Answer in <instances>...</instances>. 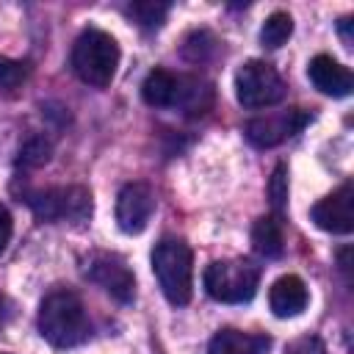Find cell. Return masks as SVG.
<instances>
[{
  "label": "cell",
  "mask_w": 354,
  "mask_h": 354,
  "mask_svg": "<svg viewBox=\"0 0 354 354\" xmlns=\"http://www.w3.org/2000/svg\"><path fill=\"white\" fill-rule=\"evenodd\" d=\"M83 271L94 285H100L116 301L130 304L136 299V277H133V271H130V266L122 254H116V252H91Z\"/></svg>",
  "instance_id": "cell-7"
},
{
  "label": "cell",
  "mask_w": 354,
  "mask_h": 354,
  "mask_svg": "<svg viewBox=\"0 0 354 354\" xmlns=\"http://www.w3.org/2000/svg\"><path fill=\"white\" fill-rule=\"evenodd\" d=\"M307 122H310V113L301 108H290L285 113H271V116H257L246 122V138L254 147H277L285 138L296 136Z\"/></svg>",
  "instance_id": "cell-9"
},
{
  "label": "cell",
  "mask_w": 354,
  "mask_h": 354,
  "mask_svg": "<svg viewBox=\"0 0 354 354\" xmlns=\"http://www.w3.org/2000/svg\"><path fill=\"white\" fill-rule=\"evenodd\" d=\"M337 30H340V36H343V44L351 47V17H343V19L337 22Z\"/></svg>",
  "instance_id": "cell-24"
},
{
  "label": "cell",
  "mask_w": 354,
  "mask_h": 354,
  "mask_svg": "<svg viewBox=\"0 0 354 354\" xmlns=\"http://www.w3.org/2000/svg\"><path fill=\"white\" fill-rule=\"evenodd\" d=\"M0 354H6V351H0Z\"/></svg>",
  "instance_id": "cell-25"
},
{
  "label": "cell",
  "mask_w": 354,
  "mask_h": 354,
  "mask_svg": "<svg viewBox=\"0 0 354 354\" xmlns=\"http://www.w3.org/2000/svg\"><path fill=\"white\" fill-rule=\"evenodd\" d=\"M169 8H171V6H169V3H160V0H138V3H130V6H127V17H130L136 25L152 30V28H160V25H163Z\"/></svg>",
  "instance_id": "cell-17"
},
{
  "label": "cell",
  "mask_w": 354,
  "mask_h": 354,
  "mask_svg": "<svg viewBox=\"0 0 354 354\" xmlns=\"http://www.w3.org/2000/svg\"><path fill=\"white\" fill-rule=\"evenodd\" d=\"M307 75H310L313 86L326 97H348L354 88V77H351L348 66H343L340 61H335L332 55H324V53L307 64Z\"/></svg>",
  "instance_id": "cell-11"
},
{
  "label": "cell",
  "mask_w": 354,
  "mask_h": 354,
  "mask_svg": "<svg viewBox=\"0 0 354 354\" xmlns=\"http://www.w3.org/2000/svg\"><path fill=\"white\" fill-rule=\"evenodd\" d=\"M271 346L268 335H257V332H241V329H221L210 337L207 354H266V348Z\"/></svg>",
  "instance_id": "cell-13"
},
{
  "label": "cell",
  "mask_w": 354,
  "mask_h": 354,
  "mask_svg": "<svg viewBox=\"0 0 354 354\" xmlns=\"http://www.w3.org/2000/svg\"><path fill=\"white\" fill-rule=\"evenodd\" d=\"M307 299H310L307 296V285L296 274L279 277L271 285V290H268V304H271V310H274L277 318H293V315H299L307 307Z\"/></svg>",
  "instance_id": "cell-12"
},
{
  "label": "cell",
  "mask_w": 354,
  "mask_h": 354,
  "mask_svg": "<svg viewBox=\"0 0 354 354\" xmlns=\"http://www.w3.org/2000/svg\"><path fill=\"white\" fill-rule=\"evenodd\" d=\"M180 94V75L169 69H152L141 83V97L149 108H174Z\"/></svg>",
  "instance_id": "cell-14"
},
{
  "label": "cell",
  "mask_w": 354,
  "mask_h": 354,
  "mask_svg": "<svg viewBox=\"0 0 354 354\" xmlns=\"http://www.w3.org/2000/svg\"><path fill=\"white\" fill-rule=\"evenodd\" d=\"M285 80L266 61H246L235 72V97L243 108H271L285 97Z\"/></svg>",
  "instance_id": "cell-6"
},
{
  "label": "cell",
  "mask_w": 354,
  "mask_h": 354,
  "mask_svg": "<svg viewBox=\"0 0 354 354\" xmlns=\"http://www.w3.org/2000/svg\"><path fill=\"white\" fill-rule=\"evenodd\" d=\"M354 188L351 183H343L337 191L324 196L321 202L313 205L310 216L318 230L335 232V235H348L354 230Z\"/></svg>",
  "instance_id": "cell-10"
},
{
  "label": "cell",
  "mask_w": 354,
  "mask_h": 354,
  "mask_svg": "<svg viewBox=\"0 0 354 354\" xmlns=\"http://www.w3.org/2000/svg\"><path fill=\"white\" fill-rule=\"evenodd\" d=\"M50 152H53V144L44 138V136H33L22 144L19 149V158H17V166L22 169H36V166H44L50 160Z\"/></svg>",
  "instance_id": "cell-19"
},
{
  "label": "cell",
  "mask_w": 354,
  "mask_h": 354,
  "mask_svg": "<svg viewBox=\"0 0 354 354\" xmlns=\"http://www.w3.org/2000/svg\"><path fill=\"white\" fill-rule=\"evenodd\" d=\"M210 102H213L210 83H205L202 77H194V75H180V94H177L174 108H180L188 116H199L210 108Z\"/></svg>",
  "instance_id": "cell-16"
},
{
  "label": "cell",
  "mask_w": 354,
  "mask_h": 354,
  "mask_svg": "<svg viewBox=\"0 0 354 354\" xmlns=\"http://www.w3.org/2000/svg\"><path fill=\"white\" fill-rule=\"evenodd\" d=\"M290 33H293V19H290V14H285V11H274V14L263 22L260 41H263V47L277 50V47H282V44L290 39Z\"/></svg>",
  "instance_id": "cell-18"
},
{
  "label": "cell",
  "mask_w": 354,
  "mask_h": 354,
  "mask_svg": "<svg viewBox=\"0 0 354 354\" xmlns=\"http://www.w3.org/2000/svg\"><path fill=\"white\" fill-rule=\"evenodd\" d=\"M252 246L263 257H279L285 249V230H282V216H260L252 227Z\"/></svg>",
  "instance_id": "cell-15"
},
{
  "label": "cell",
  "mask_w": 354,
  "mask_h": 354,
  "mask_svg": "<svg viewBox=\"0 0 354 354\" xmlns=\"http://www.w3.org/2000/svg\"><path fill=\"white\" fill-rule=\"evenodd\" d=\"M28 207L41 221H86L91 216V191L83 185H55L25 194Z\"/></svg>",
  "instance_id": "cell-5"
},
{
  "label": "cell",
  "mask_w": 354,
  "mask_h": 354,
  "mask_svg": "<svg viewBox=\"0 0 354 354\" xmlns=\"http://www.w3.org/2000/svg\"><path fill=\"white\" fill-rule=\"evenodd\" d=\"M116 66H119V44L113 41V36L100 28H86L72 47L75 75L94 88H105L113 80Z\"/></svg>",
  "instance_id": "cell-3"
},
{
  "label": "cell",
  "mask_w": 354,
  "mask_h": 354,
  "mask_svg": "<svg viewBox=\"0 0 354 354\" xmlns=\"http://www.w3.org/2000/svg\"><path fill=\"white\" fill-rule=\"evenodd\" d=\"M28 77V64L22 61H11L6 55H0V91H14L25 83Z\"/></svg>",
  "instance_id": "cell-20"
},
{
  "label": "cell",
  "mask_w": 354,
  "mask_h": 354,
  "mask_svg": "<svg viewBox=\"0 0 354 354\" xmlns=\"http://www.w3.org/2000/svg\"><path fill=\"white\" fill-rule=\"evenodd\" d=\"M202 282L210 299L224 304H241L257 293L260 268L249 260H216L205 268Z\"/></svg>",
  "instance_id": "cell-4"
},
{
  "label": "cell",
  "mask_w": 354,
  "mask_h": 354,
  "mask_svg": "<svg viewBox=\"0 0 354 354\" xmlns=\"http://www.w3.org/2000/svg\"><path fill=\"white\" fill-rule=\"evenodd\" d=\"M268 194H271V205H274V210H277V216H279V210H282V205H285V199H288V169H285V163H279V166L274 169Z\"/></svg>",
  "instance_id": "cell-21"
},
{
  "label": "cell",
  "mask_w": 354,
  "mask_h": 354,
  "mask_svg": "<svg viewBox=\"0 0 354 354\" xmlns=\"http://www.w3.org/2000/svg\"><path fill=\"white\" fill-rule=\"evenodd\" d=\"M39 332L55 348H72L83 343L91 332L86 307L77 293L72 290H53L44 296L39 307Z\"/></svg>",
  "instance_id": "cell-1"
},
{
  "label": "cell",
  "mask_w": 354,
  "mask_h": 354,
  "mask_svg": "<svg viewBox=\"0 0 354 354\" xmlns=\"http://www.w3.org/2000/svg\"><path fill=\"white\" fill-rule=\"evenodd\" d=\"M152 271L169 304L183 307L194 290V252L180 238H163L152 249Z\"/></svg>",
  "instance_id": "cell-2"
},
{
  "label": "cell",
  "mask_w": 354,
  "mask_h": 354,
  "mask_svg": "<svg viewBox=\"0 0 354 354\" xmlns=\"http://www.w3.org/2000/svg\"><path fill=\"white\" fill-rule=\"evenodd\" d=\"M155 210V196L147 183H127L116 196V224L127 235H138L147 230Z\"/></svg>",
  "instance_id": "cell-8"
},
{
  "label": "cell",
  "mask_w": 354,
  "mask_h": 354,
  "mask_svg": "<svg viewBox=\"0 0 354 354\" xmlns=\"http://www.w3.org/2000/svg\"><path fill=\"white\" fill-rule=\"evenodd\" d=\"M11 232H14V221H11V213H8V207L0 202V252L8 246V241H11Z\"/></svg>",
  "instance_id": "cell-23"
},
{
  "label": "cell",
  "mask_w": 354,
  "mask_h": 354,
  "mask_svg": "<svg viewBox=\"0 0 354 354\" xmlns=\"http://www.w3.org/2000/svg\"><path fill=\"white\" fill-rule=\"evenodd\" d=\"M285 354H326V348H324V343H321L315 335H304V337L293 340V343L285 348Z\"/></svg>",
  "instance_id": "cell-22"
}]
</instances>
